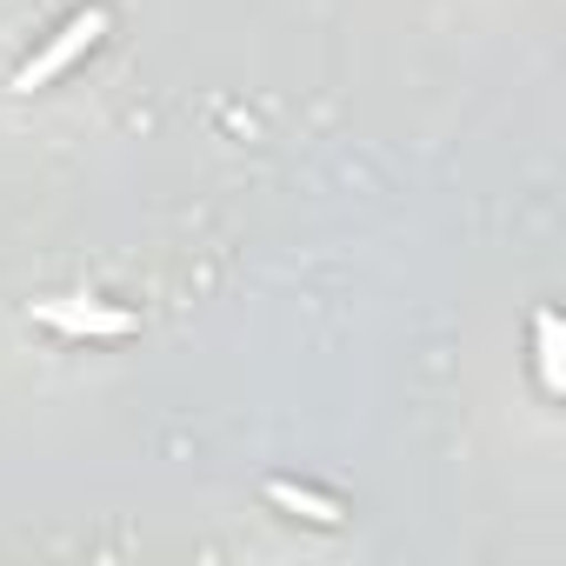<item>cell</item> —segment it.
Wrapping results in <instances>:
<instances>
[{
  "instance_id": "cell-3",
  "label": "cell",
  "mask_w": 566,
  "mask_h": 566,
  "mask_svg": "<svg viewBox=\"0 0 566 566\" xmlns=\"http://www.w3.org/2000/svg\"><path fill=\"white\" fill-rule=\"evenodd\" d=\"M533 327H539V380H546V394H559V360H553V340H559V321H553V314H539Z\"/></svg>"
},
{
  "instance_id": "cell-1",
  "label": "cell",
  "mask_w": 566,
  "mask_h": 566,
  "mask_svg": "<svg viewBox=\"0 0 566 566\" xmlns=\"http://www.w3.org/2000/svg\"><path fill=\"white\" fill-rule=\"evenodd\" d=\"M101 34H107V8L81 14V21H74V28H67V34H61V41H54V48H48V54L34 61V67H21V81H14V87H21V94H34L41 81H54V74H61V67H67V61L81 54V48H94Z\"/></svg>"
},
{
  "instance_id": "cell-2",
  "label": "cell",
  "mask_w": 566,
  "mask_h": 566,
  "mask_svg": "<svg viewBox=\"0 0 566 566\" xmlns=\"http://www.w3.org/2000/svg\"><path fill=\"white\" fill-rule=\"evenodd\" d=\"M266 500H273V506H294L301 520H321V526H340V520H347V506H340V500L301 493V486H287V480H273V486H266Z\"/></svg>"
}]
</instances>
